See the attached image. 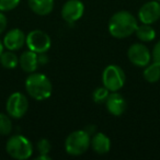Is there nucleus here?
I'll return each mask as SVG.
<instances>
[{
    "mask_svg": "<svg viewBox=\"0 0 160 160\" xmlns=\"http://www.w3.org/2000/svg\"><path fill=\"white\" fill-rule=\"evenodd\" d=\"M21 0H0V11L7 12L16 9Z\"/></svg>",
    "mask_w": 160,
    "mask_h": 160,
    "instance_id": "obj_21",
    "label": "nucleus"
},
{
    "mask_svg": "<svg viewBox=\"0 0 160 160\" xmlns=\"http://www.w3.org/2000/svg\"><path fill=\"white\" fill-rule=\"evenodd\" d=\"M157 1H159V2H160V0H157Z\"/></svg>",
    "mask_w": 160,
    "mask_h": 160,
    "instance_id": "obj_28",
    "label": "nucleus"
},
{
    "mask_svg": "<svg viewBox=\"0 0 160 160\" xmlns=\"http://www.w3.org/2000/svg\"><path fill=\"white\" fill-rule=\"evenodd\" d=\"M3 51H5V46H3V43L2 41L0 40V55L3 53Z\"/></svg>",
    "mask_w": 160,
    "mask_h": 160,
    "instance_id": "obj_27",
    "label": "nucleus"
},
{
    "mask_svg": "<svg viewBox=\"0 0 160 160\" xmlns=\"http://www.w3.org/2000/svg\"><path fill=\"white\" fill-rule=\"evenodd\" d=\"M90 147L98 155H105L111 149V139L105 134L98 132L91 137Z\"/></svg>",
    "mask_w": 160,
    "mask_h": 160,
    "instance_id": "obj_14",
    "label": "nucleus"
},
{
    "mask_svg": "<svg viewBox=\"0 0 160 160\" xmlns=\"http://www.w3.org/2000/svg\"><path fill=\"white\" fill-rule=\"evenodd\" d=\"M104 103L108 112L113 116H121L125 112L127 107L126 100L118 91L110 92L109 97Z\"/></svg>",
    "mask_w": 160,
    "mask_h": 160,
    "instance_id": "obj_12",
    "label": "nucleus"
},
{
    "mask_svg": "<svg viewBox=\"0 0 160 160\" xmlns=\"http://www.w3.org/2000/svg\"><path fill=\"white\" fill-rule=\"evenodd\" d=\"M160 19V2L157 0L147 1L138 10V20L144 24H153Z\"/></svg>",
    "mask_w": 160,
    "mask_h": 160,
    "instance_id": "obj_10",
    "label": "nucleus"
},
{
    "mask_svg": "<svg viewBox=\"0 0 160 160\" xmlns=\"http://www.w3.org/2000/svg\"><path fill=\"white\" fill-rule=\"evenodd\" d=\"M25 90L36 101L47 100L53 93V85L47 76L40 72H32L25 79Z\"/></svg>",
    "mask_w": 160,
    "mask_h": 160,
    "instance_id": "obj_2",
    "label": "nucleus"
},
{
    "mask_svg": "<svg viewBox=\"0 0 160 160\" xmlns=\"http://www.w3.org/2000/svg\"><path fill=\"white\" fill-rule=\"evenodd\" d=\"M0 65L6 69H14L19 65V57L13 51L5 52L0 55Z\"/></svg>",
    "mask_w": 160,
    "mask_h": 160,
    "instance_id": "obj_18",
    "label": "nucleus"
},
{
    "mask_svg": "<svg viewBox=\"0 0 160 160\" xmlns=\"http://www.w3.org/2000/svg\"><path fill=\"white\" fill-rule=\"evenodd\" d=\"M151 62H156L160 66V40L156 43L151 51Z\"/></svg>",
    "mask_w": 160,
    "mask_h": 160,
    "instance_id": "obj_23",
    "label": "nucleus"
},
{
    "mask_svg": "<svg viewBox=\"0 0 160 160\" xmlns=\"http://www.w3.org/2000/svg\"><path fill=\"white\" fill-rule=\"evenodd\" d=\"M138 28V21L133 13L127 10H121L113 14L110 18L108 23L109 33L113 38L122 40L129 38L135 33Z\"/></svg>",
    "mask_w": 160,
    "mask_h": 160,
    "instance_id": "obj_1",
    "label": "nucleus"
},
{
    "mask_svg": "<svg viewBox=\"0 0 160 160\" xmlns=\"http://www.w3.org/2000/svg\"><path fill=\"white\" fill-rule=\"evenodd\" d=\"M85 13V5L81 0H67L62 8V17L67 23H76Z\"/></svg>",
    "mask_w": 160,
    "mask_h": 160,
    "instance_id": "obj_9",
    "label": "nucleus"
},
{
    "mask_svg": "<svg viewBox=\"0 0 160 160\" xmlns=\"http://www.w3.org/2000/svg\"><path fill=\"white\" fill-rule=\"evenodd\" d=\"M36 149H38V153H44V155H48L49 151L52 149V144L48 139L46 138H42L36 144Z\"/></svg>",
    "mask_w": 160,
    "mask_h": 160,
    "instance_id": "obj_22",
    "label": "nucleus"
},
{
    "mask_svg": "<svg viewBox=\"0 0 160 160\" xmlns=\"http://www.w3.org/2000/svg\"><path fill=\"white\" fill-rule=\"evenodd\" d=\"M126 76L125 72L118 65H109L102 72V85L110 92H115L121 90L125 85Z\"/></svg>",
    "mask_w": 160,
    "mask_h": 160,
    "instance_id": "obj_5",
    "label": "nucleus"
},
{
    "mask_svg": "<svg viewBox=\"0 0 160 160\" xmlns=\"http://www.w3.org/2000/svg\"><path fill=\"white\" fill-rule=\"evenodd\" d=\"M142 77L149 83H156L160 80V66L156 62H150L144 67Z\"/></svg>",
    "mask_w": 160,
    "mask_h": 160,
    "instance_id": "obj_17",
    "label": "nucleus"
},
{
    "mask_svg": "<svg viewBox=\"0 0 160 160\" xmlns=\"http://www.w3.org/2000/svg\"><path fill=\"white\" fill-rule=\"evenodd\" d=\"M25 38H27V35L24 34V32L18 28H14L6 34L2 43L6 49L16 52L21 49L25 45Z\"/></svg>",
    "mask_w": 160,
    "mask_h": 160,
    "instance_id": "obj_11",
    "label": "nucleus"
},
{
    "mask_svg": "<svg viewBox=\"0 0 160 160\" xmlns=\"http://www.w3.org/2000/svg\"><path fill=\"white\" fill-rule=\"evenodd\" d=\"M48 57H47L46 53H42V54H38V64L40 66H43V65H46L48 62Z\"/></svg>",
    "mask_w": 160,
    "mask_h": 160,
    "instance_id": "obj_25",
    "label": "nucleus"
},
{
    "mask_svg": "<svg viewBox=\"0 0 160 160\" xmlns=\"http://www.w3.org/2000/svg\"><path fill=\"white\" fill-rule=\"evenodd\" d=\"M19 65H20L21 69L25 72H35L38 70V66H40V64H38V54L30 51V49L23 52L19 57Z\"/></svg>",
    "mask_w": 160,
    "mask_h": 160,
    "instance_id": "obj_13",
    "label": "nucleus"
},
{
    "mask_svg": "<svg viewBox=\"0 0 160 160\" xmlns=\"http://www.w3.org/2000/svg\"><path fill=\"white\" fill-rule=\"evenodd\" d=\"M36 160H51V157L48 155H44V153H40L38 157L35 158Z\"/></svg>",
    "mask_w": 160,
    "mask_h": 160,
    "instance_id": "obj_26",
    "label": "nucleus"
},
{
    "mask_svg": "<svg viewBox=\"0 0 160 160\" xmlns=\"http://www.w3.org/2000/svg\"><path fill=\"white\" fill-rule=\"evenodd\" d=\"M29 7L35 14L44 17L54 9V0H28Z\"/></svg>",
    "mask_w": 160,
    "mask_h": 160,
    "instance_id": "obj_15",
    "label": "nucleus"
},
{
    "mask_svg": "<svg viewBox=\"0 0 160 160\" xmlns=\"http://www.w3.org/2000/svg\"><path fill=\"white\" fill-rule=\"evenodd\" d=\"M25 45L28 46V49L35 52L36 54L47 53L52 46V40L46 32L42 30H33L28 33Z\"/></svg>",
    "mask_w": 160,
    "mask_h": 160,
    "instance_id": "obj_6",
    "label": "nucleus"
},
{
    "mask_svg": "<svg viewBox=\"0 0 160 160\" xmlns=\"http://www.w3.org/2000/svg\"><path fill=\"white\" fill-rule=\"evenodd\" d=\"M7 25H8L7 17H6V14L2 11H0V34L6 31Z\"/></svg>",
    "mask_w": 160,
    "mask_h": 160,
    "instance_id": "obj_24",
    "label": "nucleus"
},
{
    "mask_svg": "<svg viewBox=\"0 0 160 160\" xmlns=\"http://www.w3.org/2000/svg\"><path fill=\"white\" fill-rule=\"evenodd\" d=\"M7 114L12 118H22L29 110V100L21 92H13L6 102Z\"/></svg>",
    "mask_w": 160,
    "mask_h": 160,
    "instance_id": "obj_7",
    "label": "nucleus"
},
{
    "mask_svg": "<svg viewBox=\"0 0 160 160\" xmlns=\"http://www.w3.org/2000/svg\"><path fill=\"white\" fill-rule=\"evenodd\" d=\"M91 134L87 129H77L69 134L65 139V150L70 156H81L89 149Z\"/></svg>",
    "mask_w": 160,
    "mask_h": 160,
    "instance_id": "obj_3",
    "label": "nucleus"
},
{
    "mask_svg": "<svg viewBox=\"0 0 160 160\" xmlns=\"http://www.w3.org/2000/svg\"><path fill=\"white\" fill-rule=\"evenodd\" d=\"M135 34L137 36V38L142 43H148L152 42L156 38V31L151 24H144L142 23V25L138 24V28L136 29Z\"/></svg>",
    "mask_w": 160,
    "mask_h": 160,
    "instance_id": "obj_16",
    "label": "nucleus"
},
{
    "mask_svg": "<svg viewBox=\"0 0 160 160\" xmlns=\"http://www.w3.org/2000/svg\"><path fill=\"white\" fill-rule=\"evenodd\" d=\"M12 132V121L8 114L0 113V135L8 136Z\"/></svg>",
    "mask_w": 160,
    "mask_h": 160,
    "instance_id": "obj_19",
    "label": "nucleus"
},
{
    "mask_svg": "<svg viewBox=\"0 0 160 160\" xmlns=\"http://www.w3.org/2000/svg\"><path fill=\"white\" fill-rule=\"evenodd\" d=\"M127 58L134 66L144 68L151 62V52L142 43H135L127 49Z\"/></svg>",
    "mask_w": 160,
    "mask_h": 160,
    "instance_id": "obj_8",
    "label": "nucleus"
},
{
    "mask_svg": "<svg viewBox=\"0 0 160 160\" xmlns=\"http://www.w3.org/2000/svg\"><path fill=\"white\" fill-rule=\"evenodd\" d=\"M6 151L11 158L17 160H27L33 155V145L31 140L21 134L9 137L6 144Z\"/></svg>",
    "mask_w": 160,
    "mask_h": 160,
    "instance_id": "obj_4",
    "label": "nucleus"
},
{
    "mask_svg": "<svg viewBox=\"0 0 160 160\" xmlns=\"http://www.w3.org/2000/svg\"><path fill=\"white\" fill-rule=\"evenodd\" d=\"M109 94H110V91L104 87V86H102V87H99L94 90L93 93H92V99H93V101L96 103L101 104V103L105 102V100L108 99Z\"/></svg>",
    "mask_w": 160,
    "mask_h": 160,
    "instance_id": "obj_20",
    "label": "nucleus"
}]
</instances>
